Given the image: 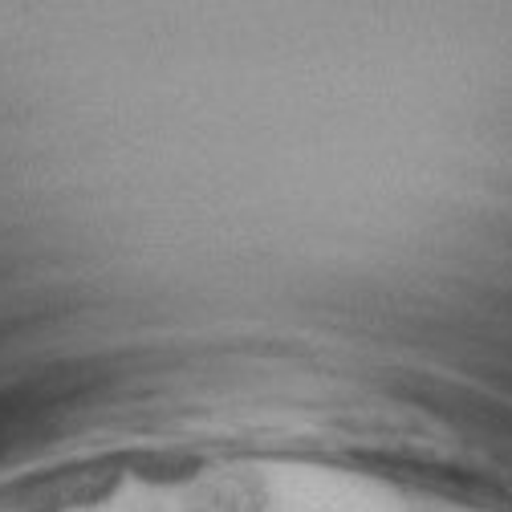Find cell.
<instances>
[{
    "instance_id": "6da1fadb",
    "label": "cell",
    "mask_w": 512,
    "mask_h": 512,
    "mask_svg": "<svg viewBox=\"0 0 512 512\" xmlns=\"http://www.w3.org/2000/svg\"><path fill=\"white\" fill-rule=\"evenodd\" d=\"M179 512H273V484L244 464L216 468L187 484Z\"/></svg>"
},
{
    "instance_id": "3957f363",
    "label": "cell",
    "mask_w": 512,
    "mask_h": 512,
    "mask_svg": "<svg viewBox=\"0 0 512 512\" xmlns=\"http://www.w3.org/2000/svg\"><path fill=\"white\" fill-rule=\"evenodd\" d=\"M480 512H488V508H480Z\"/></svg>"
},
{
    "instance_id": "7a4b0ae2",
    "label": "cell",
    "mask_w": 512,
    "mask_h": 512,
    "mask_svg": "<svg viewBox=\"0 0 512 512\" xmlns=\"http://www.w3.org/2000/svg\"><path fill=\"white\" fill-rule=\"evenodd\" d=\"M126 512H171L163 500H135L131 508H126Z\"/></svg>"
}]
</instances>
